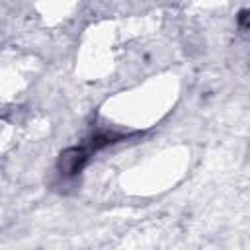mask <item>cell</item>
<instances>
[{
    "label": "cell",
    "instance_id": "1",
    "mask_svg": "<svg viewBox=\"0 0 250 250\" xmlns=\"http://www.w3.org/2000/svg\"><path fill=\"white\" fill-rule=\"evenodd\" d=\"M90 154H92V150L88 146H70L61 152L57 168L62 176H74L86 166Z\"/></svg>",
    "mask_w": 250,
    "mask_h": 250
},
{
    "label": "cell",
    "instance_id": "2",
    "mask_svg": "<svg viewBox=\"0 0 250 250\" xmlns=\"http://www.w3.org/2000/svg\"><path fill=\"white\" fill-rule=\"evenodd\" d=\"M238 25H240L242 31L248 29V10H240V14H238Z\"/></svg>",
    "mask_w": 250,
    "mask_h": 250
}]
</instances>
